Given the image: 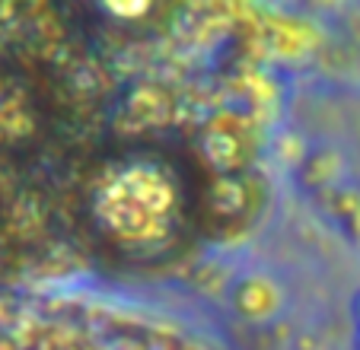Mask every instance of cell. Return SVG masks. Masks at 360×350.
Listing matches in <instances>:
<instances>
[{
	"mask_svg": "<svg viewBox=\"0 0 360 350\" xmlns=\"http://www.w3.org/2000/svg\"><path fill=\"white\" fill-rule=\"evenodd\" d=\"M255 210V191L245 175H214L204 185V214L214 223H233Z\"/></svg>",
	"mask_w": 360,
	"mask_h": 350,
	"instance_id": "277c9868",
	"label": "cell"
},
{
	"mask_svg": "<svg viewBox=\"0 0 360 350\" xmlns=\"http://www.w3.org/2000/svg\"><path fill=\"white\" fill-rule=\"evenodd\" d=\"M249 124V118L243 112H233V108H220L207 118L201 150L217 175H243V169L252 162Z\"/></svg>",
	"mask_w": 360,
	"mask_h": 350,
	"instance_id": "3957f363",
	"label": "cell"
},
{
	"mask_svg": "<svg viewBox=\"0 0 360 350\" xmlns=\"http://www.w3.org/2000/svg\"><path fill=\"white\" fill-rule=\"evenodd\" d=\"M109 347L112 350H147V335H141V331H115Z\"/></svg>",
	"mask_w": 360,
	"mask_h": 350,
	"instance_id": "52a82bcc",
	"label": "cell"
},
{
	"mask_svg": "<svg viewBox=\"0 0 360 350\" xmlns=\"http://www.w3.org/2000/svg\"><path fill=\"white\" fill-rule=\"evenodd\" d=\"M48 93L22 67H0V160L35 150L48 137Z\"/></svg>",
	"mask_w": 360,
	"mask_h": 350,
	"instance_id": "7a4b0ae2",
	"label": "cell"
},
{
	"mask_svg": "<svg viewBox=\"0 0 360 350\" xmlns=\"http://www.w3.org/2000/svg\"><path fill=\"white\" fill-rule=\"evenodd\" d=\"M83 207L109 249L124 258H153L182 233L185 191L169 162L134 150L93 175Z\"/></svg>",
	"mask_w": 360,
	"mask_h": 350,
	"instance_id": "6da1fadb",
	"label": "cell"
},
{
	"mask_svg": "<svg viewBox=\"0 0 360 350\" xmlns=\"http://www.w3.org/2000/svg\"><path fill=\"white\" fill-rule=\"evenodd\" d=\"M233 306L245 318H265L278 309V287L268 277H245L233 287Z\"/></svg>",
	"mask_w": 360,
	"mask_h": 350,
	"instance_id": "8992f818",
	"label": "cell"
},
{
	"mask_svg": "<svg viewBox=\"0 0 360 350\" xmlns=\"http://www.w3.org/2000/svg\"><path fill=\"white\" fill-rule=\"evenodd\" d=\"M124 112H128L131 122H137L141 128H160V124H169L172 118V93L160 83H137L134 89L124 99Z\"/></svg>",
	"mask_w": 360,
	"mask_h": 350,
	"instance_id": "5b68a950",
	"label": "cell"
},
{
	"mask_svg": "<svg viewBox=\"0 0 360 350\" xmlns=\"http://www.w3.org/2000/svg\"><path fill=\"white\" fill-rule=\"evenodd\" d=\"M0 350H20V344H16L7 331H0Z\"/></svg>",
	"mask_w": 360,
	"mask_h": 350,
	"instance_id": "ba28073f",
	"label": "cell"
}]
</instances>
